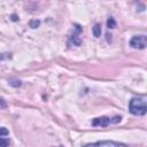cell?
Segmentation results:
<instances>
[{
	"label": "cell",
	"instance_id": "6da1fadb",
	"mask_svg": "<svg viewBox=\"0 0 147 147\" xmlns=\"http://www.w3.org/2000/svg\"><path fill=\"white\" fill-rule=\"evenodd\" d=\"M129 110L131 114L137 116H142L147 111V105H146V98L145 96H138L132 98L129 102Z\"/></svg>",
	"mask_w": 147,
	"mask_h": 147
},
{
	"label": "cell",
	"instance_id": "7a4b0ae2",
	"mask_svg": "<svg viewBox=\"0 0 147 147\" xmlns=\"http://www.w3.org/2000/svg\"><path fill=\"white\" fill-rule=\"evenodd\" d=\"M84 147H131L126 144L117 142V141H111V140H102V141H96L92 144H86Z\"/></svg>",
	"mask_w": 147,
	"mask_h": 147
},
{
	"label": "cell",
	"instance_id": "3957f363",
	"mask_svg": "<svg viewBox=\"0 0 147 147\" xmlns=\"http://www.w3.org/2000/svg\"><path fill=\"white\" fill-rule=\"evenodd\" d=\"M130 45L133 48H139V49H144L147 45V37L146 34H138V36H133L130 40Z\"/></svg>",
	"mask_w": 147,
	"mask_h": 147
},
{
	"label": "cell",
	"instance_id": "277c9868",
	"mask_svg": "<svg viewBox=\"0 0 147 147\" xmlns=\"http://www.w3.org/2000/svg\"><path fill=\"white\" fill-rule=\"evenodd\" d=\"M110 124V118L109 117H106V116H102V117H98V118H94L92 121V125L93 126H108Z\"/></svg>",
	"mask_w": 147,
	"mask_h": 147
},
{
	"label": "cell",
	"instance_id": "5b68a950",
	"mask_svg": "<svg viewBox=\"0 0 147 147\" xmlns=\"http://www.w3.org/2000/svg\"><path fill=\"white\" fill-rule=\"evenodd\" d=\"M107 28L108 29H115L116 28V22H115V20L113 17H109L107 20Z\"/></svg>",
	"mask_w": 147,
	"mask_h": 147
},
{
	"label": "cell",
	"instance_id": "8992f818",
	"mask_svg": "<svg viewBox=\"0 0 147 147\" xmlns=\"http://www.w3.org/2000/svg\"><path fill=\"white\" fill-rule=\"evenodd\" d=\"M93 34L94 37H100L101 36V26L100 24H95L93 28Z\"/></svg>",
	"mask_w": 147,
	"mask_h": 147
},
{
	"label": "cell",
	"instance_id": "52a82bcc",
	"mask_svg": "<svg viewBox=\"0 0 147 147\" xmlns=\"http://www.w3.org/2000/svg\"><path fill=\"white\" fill-rule=\"evenodd\" d=\"M8 146H9V139L0 137V147H8Z\"/></svg>",
	"mask_w": 147,
	"mask_h": 147
},
{
	"label": "cell",
	"instance_id": "ba28073f",
	"mask_svg": "<svg viewBox=\"0 0 147 147\" xmlns=\"http://www.w3.org/2000/svg\"><path fill=\"white\" fill-rule=\"evenodd\" d=\"M39 24H40V21H38V20H32V21H30V23H29L30 28H32V29L38 28V26H39Z\"/></svg>",
	"mask_w": 147,
	"mask_h": 147
},
{
	"label": "cell",
	"instance_id": "9c48e42d",
	"mask_svg": "<svg viewBox=\"0 0 147 147\" xmlns=\"http://www.w3.org/2000/svg\"><path fill=\"white\" fill-rule=\"evenodd\" d=\"M8 133H9V131H8L6 127H0V137H2V136H8Z\"/></svg>",
	"mask_w": 147,
	"mask_h": 147
},
{
	"label": "cell",
	"instance_id": "30bf717a",
	"mask_svg": "<svg viewBox=\"0 0 147 147\" xmlns=\"http://www.w3.org/2000/svg\"><path fill=\"white\" fill-rule=\"evenodd\" d=\"M121 119H122L121 116H115V117L110 118V123H118V122H121Z\"/></svg>",
	"mask_w": 147,
	"mask_h": 147
},
{
	"label": "cell",
	"instance_id": "8fae6325",
	"mask_svg": "<svg viewBox=\"0 0 147 147\" xmlns=\"http://www.w3.org/2000/svg\"><path fill=\"white\" fill-rule=\"evenodd\" d=\"M11 86H15V87H17V86H21V82L20 80H10V83H9Z\"/></svg>",
	"mask_w": 147,
	"mask_h": 147
},
{
	"label": "cell",
	"instance_id": "7c38bea8",
	"mask_svg": "<svg viewBox=\"0 0 147 147\" xmlns=\"http://www.w3.org/2000/svg\"><path fill=\"white\" fill-rule=\"evenodd\" d=\"M6 107H7V105H6L5 100L3 99H0V108H6Z\"/></svg>",
	"mask_w": 147,
	"mask_h": 147
},
{
	"label": "cell",
	"instance_id": "4fadbf2b",
	"mask_svg": "<svg viewBox=\"0 0 147 147\" xmlns=\"http://www.w3.org/2000/svg\"><path fill=\"white\" fill-rule=\"evenodd\" d=\"M11 20H13V21H17L18 18H17V16H16V15H11Z\"/></svg>",
	"mask_w": 147,
	"mask_h": 147
},
{
	"label": "cell",
	"instance_id": "5bb4252c",
	"mask_svg": "<svg viewBox=\"0 0 147 147\" xmlns=\"http://www.w3.org/2000/svg\"><path fill=\"white\" fill-rule=\"evenodd\" d=\"M1 59H3V56H2V54H0V60H1Z\"/></svg>",
	"mask_w": 147,
	"mask_h": 147
}]
</instances>
